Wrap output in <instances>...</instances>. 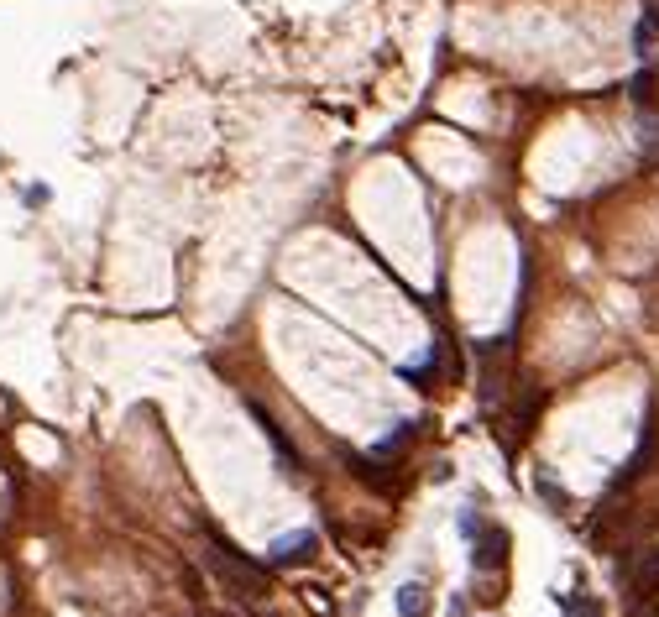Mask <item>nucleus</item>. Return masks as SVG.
Here are the masks:
<instances>
[{
    "instance_id": "1",
    "label": "nucleus",
    "mask_w": 659,
    "mask_h": 617,
    "mask_svg": "<svg viewBox=\"0 0 659 617\" xmlns=\"http://www.w3.org/2000/svg\"><path fill=\"white\" fill-rule=\"evenodd\" d=\"M204 565H210L220 581H231L236 591H252V597H262V591H267V570L252 565L246 555H236L225 539H210V550H204Z\"/></svg>"
},
{
    "instance_id": "2",
    "label": "nucleus",
    "mask_w": 659,
    "mask_h": 617,
    "mask_svg": "<svg viewBox=\"0 0 659 617\" xmlns=\"http://www.w3.org/2000/svg\"><path fill=\"white\" fill-rule=\"evenodd\" d=\"M503 555H508V534H503V529H482V534L471 539V565H476V570L503 565Z\"/></svg>"
},
{
    "instance_id": "3",
    "label": "nucleus",
    "mask_w": 659,
    "mask_h": 617,
    "mask_svg": "<svg viewBox=\"0 0 659 617\" xmlns=\"http://www.w3.org/2000/svg\"><path fill=\"white\" fill-rule=\"evenodd\" d=\"M314 544H320L314 534H288V539H278V544L267 550V560H272V565H304V560L314 555Z\"/></svg>"
},
{
    "instance_id": "4",
    "label": "nucleus",
    "mask_w": 659,
    "mask_h": 617,
    "mask_svg": "<svg viewBox=\"0 0 659 617\" xmlns=\"http://www.w3.org/2000/svg\"><path fill=\"white\" fill-rule=\"evenodd\" d=\"M659 42V0H649L644 6V16H639V27H633V48H639V58Z\"/></svg>"
},
{
    "instance_id": "5",
    "label": "nucleus",
    "mask_w": 659,
    "mask_h": 617,
    "mask_svg": "<svg viewBox=\"0 0 659 617\" xmlns=\"http://www.w3.org/2000/svg\"><path fill=\"white\" fill-rule=\"evenodd\" d=\"M398 612H403V617H424V612H429V591H424L419 581H408V586L398 591Z\"/></svg>"
},
{
    "instance_id": "6",
    "label": "nucleus",
    "mask_w": 659,
    "mask_h": 617,
    "mask_svg": "<svg viewBox=\"0 0 659 617\" xmlns=\"http://www.w3.org/2000/svg\"><path fill=\"white\" fill-rule=\"evenodd\" d=\"M633 586H639V591H659V550L639 555V565H633Z\"/></svg>"
},
{
    "instance_id": "7",
    "label": "nucleus",
    "mask_w": 659,
    "mask_h": 617,
    "mask_svg": "<svg viewBox=\"0 0 659 617\" xmlns=\"http://www.w3.org/2000/svg\"><path fill=\"white\" fill-rule=\"evenodd\" d=\"M408 440H414V424H398L393 434H388V440H382V445H372V455H398Z\"/></svg>"
},
{
    "instance_id": "8",
    "label": "nucleus",
    "mask_w": 659,
    "mask_h": 617,
    "mask_svg": "<svg viewBox=\"0 0 659 617\" xmlns=\"http://www.w3.org/2000/svg\"><path fill=\"white\" fill-rule=\"evenodd\" d=\"M534 492H539L544 502H550V508H565V492H560V487H555V482H550V476H544V471H539V482H534Z\"/></svg>"
},
{
    "instance_id": "9",
    "label": "nucleus",
    "mask_w": 659,
    "mask_h": 617,
    "mask_svg": "<svg viewBox=\"0 0 659 617\" xmlns=\"http://www.w3.org/2000/svg\"><path fill=\"white\" fill-rule=\"evenodd\" d=\"M565 617H602V607L592 597H571V602H565Z\"/></svg>"
},
{
    "instance_id": "10",
    "label": "nucleus",
    "mask_w": 659,
    "mask_h": 617,
    "mask_svg": "<svg viewBox=\"0 0 659 617\" xmlns=\"http://www.w3.org/2000/svg\"><path fill=\"white\" fill-rule=\"evenodd\" d=\"M628 89H633V100H639V105H649V89H654V79H649V74H639V79H633Z\"/></svg>"
},
{
    "instance_id": "11",
    "label": "nucleus",
    "mask_w": 659,
    "mask_h": 617,
    "mask_svg": "<svg viewBox=\"0 0 659 617\" xmlns=\"http://www.w3.org/2000/svg\"><path fill=\"white\" fill-rule=\"evenodd\" d=\"M461 534L476 539V534H482V518H476V513H461Z\"/></svg>"
},
{
    "instance_id": "12",
    "label": "nucleus",
    "mask_w": 659,
    "mask_h": 617,
    "mask_svg": "<svg viewBox=\"0 0 659 617\" xmlns=\"http://www.w3.org/2000/svg\"><path fill=\"white\" fill-rule=\"evenodd\" d=\"M633 617H659V607H639V612H633Z\"/></svg>"
}]
</instances>
